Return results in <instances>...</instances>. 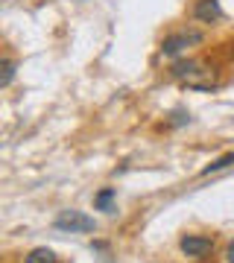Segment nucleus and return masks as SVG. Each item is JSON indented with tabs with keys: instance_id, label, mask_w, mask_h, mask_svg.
<instances>
[{
	"instance_id": "423d86ee",
	"label": "nucleus",
	"mask_w": 234,
	"mask_h": 263,
	"mask_svg": "<svg viewBox=\"0 0 234 263\" xmlns=\"http://www.w3.org/2000/svg\"><path fill=\"white\" fill-rule=\"evenodd\" d=\"M27 263H56V254L50 252L47 246H41V249H32L27 254Z\"/></svg>"
},
{
	"instance_id": "f03ea898",
	"label": "nucleus",
	"mask_w": 234,
	"mask_h": 263,
	"mask_svg": "<svg viewBox=\"0 0 234 263\" xmlns=\"http://www.w3.org/2000/svg\"><path fill=\"white\" fill-rule=\"evenodd\" d=\"M94 222L91 216H85L82 211H62V214L56 216V228L59 231H79V234H85V231H94Z\"/></svg>"
},
{
	"instance_id": "0eeeda50",
	"label": "nucleus",
	"mask_w": 234,
	"mask_h": 263,
	"mask_svg": "<svg viewBox=\"0 0 234 263\" xmlns=\"http://www.w3.org/2000/svg\"><path fill=\"white\" fill-rule=\"evenodd\" d=\"M234 164V152H228V155H223V158H217L214 164H208V167H202V176H211V173H220V170L231 167Z\"/></svg>"
},
{
	"instance_id": "f257e3e1",
	"label": "nucleus",
	"mask_w": 234,
	"mask_h": 263,
	"mask_svg": "<svg viewBox=\"0 0 234 263\" xmlns=\"http://www.w3.org/2000/svg\"><path fill=\"white\" fill-rule=\"evenodd\" d=\"M173 76H178V79L187 82L190 88H211V85H214L211 70H205V67L199 65V62H193V59L176 62V65H173Z\"/></svg>"
},
{
	"instance_id": "20e7f679",
	"label": "nucleus",
	"mask_w": 234,
	"mask_h": 263,
	"mask_svg": "<svg viewBox=\"0 0 234 263\" xmlns=\"http://www.w3.org/2000/svg\"><path fill=\"white\" fill-rule=\"evenodd\" d=\"M178 246H182V252H185L187 257H205V254L214 249V240H211V237H202V234H185Z\"/></svg>"
},
{
	"instance_id": "9d476101",
	"label": "nucleus",
	"mask_w": 234,
	"mask_h": 263,
	"mask_svg": "<svg viewBox=\"0 0 234 263\" xmlns=\"http://www.w3.org/2000/svg\"><path fill=\"white\" fill-rule=\"evenodd\" d=\"M225 257H228V263H234V240H231V246H228V254H225Z\"/></svg>"
},
{
	"instance_id": "6e6552de",
	"label": "nucleus",
	"mask_w": 234,
	"mask_h": 263,
	"mask_svg": "<svg viewBox=\"0 0 234 263\" xmlns=\"http://www.w3.org/2000/svg\"><path fill=\"white\" fill-rule=\"evenodd\" d=\"M94 202H97V208H100V211H109V214H112V211H114V208H112V202H114V190H112V187L100 190Z\"/></svg>"
},
{
	"instance_id": "39448f33",
	"label": "nucleus",
	"mask_w": 234,
	"mask_h": 263,
	"mask_svg": "<svg viewBox=\"0 0 234 263\" xmlns=\"http://www.w3.org/2000/svg\"><path fill=\"white\" fill-rule=\"evenodd\" d=\"M193 15H196V21H202V24H214V21H220V18H223L220 0H196Z\"/></svg>"
},
{
	"instance_id": "7ed1b4c3",
	"label": "nucleus",
	"mask_w": 234,
	"mask_h": 263,
	"mask_svg": "<svg viewBox=\"0 0 234 263\" xmlns=\"http://www.w3.org/2000/svg\"><path fill=\"white\" fill-rule=\"evenodd\" d=\"M199 41H202V32H196V29H185V32H176V35L164 38L161 50H164V56H176V53H182L185 47L199 44Z\"/></svg>"
},
{
	"instance_id": "1a4fd4ad",
	"label": "nucleus",
	"mask_w": 234,
	"mask_h": 263,
	"mask_svg": "<svg viewBox=\"0 0 234 263\" xmlns=\"http://www.w3.org/2000/svg\"><path fill=\"white\" fill-rule=\"evenodd\" d=\"M12 76H15V62H12V59H6V62H3V79H0V85H3V88H9Z\"/></svg>"
}]
</instances>
